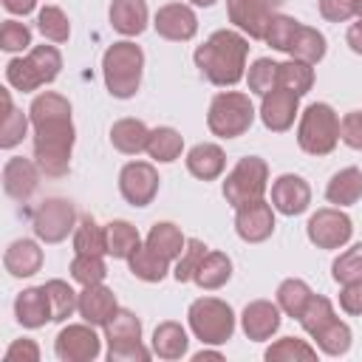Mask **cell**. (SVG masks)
I'll use <instances>...</instances> for the list:
<instances>
[{
  "label": "cell",
  "instance_id": "cell-27",
  "mask_svg": "<svg viewBox=\"0 0 362 362\" xmlns=\"http://www.w3.org/2000/svg\"><path fill=\"white\" fill-rule=\"evenodd\" d=\"M325 198H328V204H337V206L356 204L362 198V170L345 167V170L334 173L325 187Z\"/></svg>",
  "mask_w": 362,
  "mask_h": 362
},
{
  "label": "cell",
  "instance_id": "cell-5",
  "mask_svg": "<svg viewBox=\"0 0 362 362\" xmlns=\"http://www.w3.org/2000/svg\"><path fill=\"white\" fill-rule=\"evenodd\" d=\"M339 141V116L331 105L314 102L300 113L297 144L308 156H328Z\"/></svg>",
  "mask_w": 362,
  "mask_h": 362
},
{
  "label": "cell",
  "instance_id": "cell-48",
  "mask_svg": "<svg viewBox=\"0 0 362 362\" xmlns=\"http://www.w3.org/2000/svg\"><path fill=\"white\" fill-rule=\"evenodd\" d=\"M28 124H31V119H28L23 110L14 107L6 119H0V147H3V150L17 147V144L23 141V136H25Z\"/></svg>",
  "mask_w": 362,
  "mask_h": 362
},
{
  "label": "cell",
  "instance_id": "cell-9",
  "mask_svg": "<svg viewBox=\"0 0 362 362\" xmlns=\"http://www.w3.org/2000/svg\"><path fill=\"white\" fill-rule=\"evenodd\" d=\"M31 226L42 243H59L76 229V209L65 198H45L34 209Z\"/></svg>",
  "mask_w": 362,
  "mask_h": 362
},
{
  "label": "cell",
  "instance_id": "cell-41",
  "mask_svg": "<svg viewBox=\"0 0 362 362\" xmlns=\"http://www.w3.org/2000/svg\"><path fill=\"white\" fill-rule=\"evenodd\" d=\"M37 28H40V34H42L45 40H51V42H68V37H71V23H68V17H65V11H62L59 6H45V8H40V14H37Z\"/></svg>",
  "mask_w": 362,
  "mask_h": 362
},
{
  "label": "cell",
  "instance_id": "cell-21",
  "mask_svg": "<svg viewBox=\"0 0 362 362\" xmlns=\"http://www.w3.org/2000/svg\"><path fill=\"white\" fill-rule=\"evenodd\" d=\"M14 317L23 328H42L45 322H51L54 314H51V300H48L45 286L20 291L14 300Z\"/></svg>",
  "mask_w": 362,
  "mask_h": 362
},
{
  "label": "cell",
  "instance_id": "cell-11",
  "mask_svg": "<svg viewBox=\"0 0 362 362\" xmlns=\"http://www.w3.org/2000/svg\"><path fill=\"white\" fill-rule=\"evenodd\" d=\"M286 0H226V14L235 28L249 34L252 40H263L272 17L280 11Z\"/></svg>",
  "mask_w": 362,
  "mask_h": 362
},
{
  "label": "cell",
  "instance_id": "cell-10",
  "mask_svg": "<svg viewBox=\"0 0 362 362\" xmlns=\"http://www.w3.org/2000/svg\"><path fill=\"white\" fill-rule=\"evenodd\" d=\"M305 232L317 249H342L354 235V223L339 206H322L308 218Z\"/></svg>",
  "mask_w": 362,
  "mask_h": 362
},
{
  "label": "cell",
  "instance_id": "cell-54",
  "mask_svg": "<svg viewBox=\"0 0 362 362\" xmlns=\"http://www.w3.org/2000/svg\"><path fill=\"white\" fill-rule=\"evenodd\" d=\"M107 359L110 362H147L150 351L141 342H136V345H116V348H107Z\"/></svg>",
  "mask_w": 362,
  "mask_h": 362
},
{
  "label": "cell",
  "instance_id": "cell-51",
  "mask_svg": "<svg viewBox=\"0 0 362 362\" xmlns=\"http://www.w3.org/2000/svg\"><path fill=\"white\" fill-rule=\"evenodd\" d=\"M320 14L328 23H345L356 14V0H320Z\"/></svg>",
  "mask_w": 362,
  "mask_h": 362
},
{
  "label": "cell",
  "instance_id": "cell-2",
  "mask_svg": "<svg viewBox=\"0 0 362 362\" xmlns=\"http://www.w3.org/2000/svg\"><path fill=\"white\" fill-rule=\"evenodd\" d=\"M246 57H249V40L232 28H221V31L209 34V40L204 45H198L192 54L201 76L218 88H232L243 79Z\"/></svg>",
  "mask_w": 362,
  "mask_h": 362
},
{
  "label": "cell",
  "instance_id": "cell-17",
  "mask_svg": "<svg viewBox=\"0 0 362 362\" xmlns=\"http://www.w3.org/2000/svg\"><path fill=\"white\" fill-rule=\"evenodd\" d=\"M311 204V187L305 178L286 173L272 184V206L283 215H303Z\"/></svg>",
  "mask_w": 362,
  "mask_h": 362
},
{
  "label": "cell",
  "instance_id": "cell-25",
  "mask_svg": "<svg viewBox=\"0 0 362 362\" xmlns=\"http://www.w3.org/2000/svg\"><path fill=\"white\" fill-rule=\"evenodd\" d=\"M187 348H189V337H187L181 322L167 320V322L156 325V331H153V354L158 359H167V362L181 359L187 354Z\"/></svg>",
  "mask_w": 362,
  "mask_h": 362
},
{
  "label": "cell",
  "instance_id": "cell-24",
  "mask_svg": "<svg viewBox=\"0 0 362 362\" xmlns=\"http://www.w3.org/2000/svg\"><path fill=\"white\" fill-rule=\"evenodd\" d=\"M110 25L124 37H139L147 28V3L144 0H113Z\"/></svg>",
  "mask_w": 362,
  "mask_h": 362
},
{
  "label": "cell",
  "instance_id": "cell-3",
  "mask_svg": "<svg viewBox=\"0 0 362 362\" xmlns=\"http://www.w3.org/2000/svg\"><path fill=\"white\" fill-rule=\"evenodd\" d=\"M141 71H144V54L136 42L122 40L113 42L105 57H102V74H105V85L110 90V96L116 99H130L136 96L139 85H141Z\"/></svg>",
  "mask_w": 362,
  "mask_h": 362
},
{
  "label": "cell",
  "instance_id": "cell-12",
  "mask_svg": "<svg viewBox=\"0 0 362 362\" xmlns=\"http://www.w3.org/2000/svg\"><path fill=\"white\" fill-rule=\"evenodd\" d=\"M158 170L150 161H127L119 173V192L130 206H147L158 195Z\"/></svg>",
  "mask_w": 362,
  "mask_h": 362
},
{
  "label": "cell",
  "instance_id": "cell-46",
  "mask_svg": "<svg viewBox=\"0 0 362 362\" xmlns=\"http://www.w3.org/2000/svg\"><path fill=\"white\" fill-rule=\"evenodd\" d=\"M331 277L342 286V283H351V280H362V243H354L351 249H345L334 266H331Z\"/></svg>",
  "mask_w": 362,
  "mask_h": 362
},
{
  "label": "cell",
  "instance_id": "cell-19",
  "mask_svg": "<svg viewBox=\"0 0 362 362\" xmlns=\"http://www.w3.org/2000/svg\"><path fill=\"white\" fill-rule=\"evenodd\" d=\"M240 325L243 334L255 342L272 339L280 328V305L272 300H252L240 314Z\"/></svg>",
  "mask_w": 362,
  "mask_h": 362
},
{
  "label": "cell",
  "instance_id": "cell-30",
  "mask_svg": "<svg viewBox=\"0 0 362 362\" xmlns=\"http://www.w3.org/2000/svg\"><path fill=\"white\" fill-rule=\"evenodd\" d=\"M127 263H130L133 277H139V280H144V283H161V280L167 277V272H170V260L161 257L158 252H153L147 243L139 246V249L127 257Z\"/></svg>",
  "mask_w": 362,
  "mask_h": 362
},
{
  "label": "cell",
  "instance_id": "cell-40",
  "mask_svg": "<svg viewBox=\"0 0 362 362\" xmlns=\"http://www.w3.org/2000/svg\"><path fill=\"white\" fill-rule=\"evenodd\" d=\"M45 291H48V300H51L54 322H65V320L76 311L79 294H76L65 280H48V283H45Z\"/></svg>",
  "mask_w": 362,
  "mask_h": 362
},
{
  "label": "cell",
  "instance_id": "cell-22",
  "mask_svg": "<svg viewBox=\"0 0 362 362\" xmlns=\"http://www.w3.org/2000/svg\"><path fill=\"white\" fill-rule=\"evenodd\" d=\"M184 161H187L189 175H195V178H201V181H215V178H221V173H223V167H226L223 150H221L218 144H212V141L195 144V147L187 153Z\"/></svg>",
  "mask_w": 362,
  "mask_h": 362
},
{
  "label": "cell",
  "instance_id": "cell-28",
  "mask_svg": "<svg viewBox=\"0 0 362 362\" xmlns=\"http://www.w3.org/2000/svg\"><path fill=\"white\" fill-rule=\"evenodd\" d=\"M144 243H147L153 252H158L161 257H167V260H178L181 252H184V246H187V238H184V232H181L175 223H170V221H158V223L150 226Z\"/></svg>",
  "mask_w": 362,
  "mask_h": 362
},
{
  "label": "cell",
  "instance_id": "cell-45",
  "mask_svg": "<svg viewBox=\"0 0 362 362\" xmlns=\"http://www.w3.org/2000/svg\"><path fill=\"white\" fill-rule=\"evenodd\" d=\"M105 274H107V266L102 255H76L71 260V277L79 286H96L105 280Z\"/></svg>",
  "mask_w": 362,
  "mask_h": 362
},
{
  "label": "cell",
  "instance_id": "cell-33",
  "mask_svg": "<svg viewBox=\"0 0 362 362\" xmlns=\"http://www.w3.org/2000/svg\"><path fill=\"white\" fill-rule=\"evenodd\" d=\"M74 252L76 255H107V229L96 223V218L85 215L74 229Z\"/></svg>",
  "mask_w": 362,
  "mask_h": 362
},
{
  "label": "cell",
  "instance_id": "cell-4",
  "mask_svg": "<svg viewBox=\"0 0 362 362\" xmlns=\"http://www.w3.org/2000/svg\"><path fill=\"white\" fill-rule=\"evenodd\" d=\"M62 54L54 45H34L25 57H14L6 65V82L14 90H37L42 85H51L59 76Z\"/></svg>",
  "mask_w": 362,
  "mask_h": 362
},
{
  "label": "cell",
  "instance_id": "cell-44",
  "mask_svg": "<svg viewBox=\"0 0 362 362\" xmlns=\"http://www.w3.org/2000/svg\"><path fill=\"white\" fill-rule=\"evenodd\" d=\"M277 68H280V62H274L269 57L255 59L252 68H249V74H246L249 90L257 93V96H266L269 90H274L277 88Z\"/></svg>",
  "mask_w": 362,
  "mask_h": 362
},
{
  "label": "cell",
  "instance_id": "cell-1",
  "mask_svg": "<svg viewBox=\"0 0 362 362\" xmlns=\"http://www.w3.org/2000/svg\"><path fill=\"white\" fill-rule=\"evenodd\" d=\"M28 119L34 127V161L48 178L68 175L71 153L76 141V130L71 122V102L62 93L42 90L34 96L28 107Z\"/></svg>",
  "mask_w": 362,
  "mask_h": 362
},
{
  "label": "cell",
  "instance_id": "cell-57",
  "mask_svg": "<svg viewBox=\"0 0 362 362\" xmlns=\"http://www.w3.org/2000/svg\"><path fill=\"white\" fill-rule=\"evenodd\" d=\"M192 359H195V362H204V359H221V351H198Z\"/></svg>",
  "mask_w": 362,
  "mask_h": 362
},
{
  "label": "cell",
  "instance_id": "cell-16",
  "mask_svg": "<svg viewBox=\"0 0 362 362\" xmlns=\"http://www.w3.org/2000/svg\"><path fill=\"white\" fill-rule=\"evenodd\" d=\"M260 99H263L260 102V119H263V124L272 133H286L294 124L297 113H300V96L291 93V90H286V88H274V90H269Z\"/></svg>",
  "mask_w": 362,
  "mask_h": 362
},
{
  "label": "cell",
  "instance_id": "cell-50",
  "mask_svg": "<svg viewBox=\"0 0 362 362\" xmlns=\"http://www.w3.org/2000/svg\"><path fill=\"white\" fill-rule=\"evenodd\" d=\"M339 139L351 150H362V110H351L339 119Z\"/></svg>",
  "mask_w": 362,
  "mask_h": 362
},
{
  "label": "cell",
  "instance_id": "cell-13",
  "mask_svg": "<svg viewBox=\"0 0 362 362\" xmlns=\"http://www.w3.org/2000/svg\"><path fill=\"white\" fill-rule=\"evenodd\" d=\"M54 351L62 362H90L99 356L102 345L99 337L93 331L90 322H79V325H65L57 339H54Z\"/></svg>",
  "mask_w": 362,
  "mask_h": 362
},
{
  "label": "cell",
  "instance_id": "cell-15",
  "mask_svg": "<svg viewBox=\"0 0 362 362\" xmlns=\"http://www.w3.org/2000/svg\"><path fill=\"white\" fill-rule=\"evenodd\" d=\"M158 37L173 40V42H187L198 34V17L187 3H167L156 11L153 20Z\"/></svg>",
  "mask_w": 362,
  "mask_h": 362
},
{
  "label": "cell",
  "instance_id": "cell-34",
  "mask_svg": "<svg viewBox=\"0 0 362 362\" xmlns=\"http://www.w3.org/2000/svg\"><path fill=\"white\" fill-rule=\"evenodd\" d=\"M311 339L317 342V348H320L322 354H328V356H342V354H348L354 334H351L348 322H342L339 317H334V320L325 322L317 334H311Z\"/></svg>",
  "mask_w": 362,
  "mask_h": 362
},
{
  "label": "cell",
  "instance_id": "cell-59",
  "mask_svg": "<svg viewBox=\"0 0 362 362\" xmlns=\"http://www.w3.org/2000/svg\"><path fill=\"white\" fill-rule=\"evenodd\" d=\"M356 17L362 20V0H356Z\"/></svg>",
  "mask_w": 362,
  "mask_h": 362
},
{
  "label": "cell",
  "instance_id": "cell-42",
  "mask_svg": "<svg viewBox=\"0 0 362 362\" xmlns=\"http://www.w3.org/2000/svg\"><path fill=\"white\" fill-rule=\"evenodd\" d=\"M300 20H294V17H288V14H274L272 17V23H269V28H266V42L274 48V51H291V45H294V37H297V31H300Z\"/></svg>",
  "mask_w": 362,
  "mask_h": 362
},
{
  "label": "cell",
  "instance_id": "cell-23",
  "mask_svg": "<svg viewBox=\"0 0 362 362\" xmlns=\"http://www.w3.org/2000/svg\"><path fill=\"white\" fill-rule=\"evenodd\" d=\"M3 266L11 277H31L40 272L42 266V249L37 246V240H28V238H20L14 240L6 255H3Z\"/></svg>",
  "mask_w": 362,
  "mask_h": 362
},
{
  "label": "cell",
  "instance_id": "cell-43",
  "mask_svg": "<svg viewBox=\"0 0 362 362\" xmlns=\"http://www.w3.org/2000/svg\"><path fill=\"white\" fill-rule=\"evenodd\" d=\"M334 317H337V314H334L331 300L322 297V294H311L308 303H305V308H303V314H300V325H303V331L311 337V334H317L325 322H331Z\"/></svg>",
  "mask_w": 362,
  "mask_h": 362
},
{
  "label": "cell",
  "instance_id": "cell-56",
  "mask_svg": "<svg viewBox=\"0 0 362 362\" xmlns=\"http://www.w3.org/2000/svg\"><path fill=\"white\" fill-rule=\"evenodd\" d=\"M3 6L11 11V14H31L37 0H3Z\"/></svg>",
  "mask_w": 362,
  "mask_h": 362
},
{
  "label": "cell",
  "instance_id": "cell-37",
  "mask_svg": "<svg viewBox=\"0 0 362 362\" xmlns=\"http://www.w3.org/2000/svg\"><path fill=\"white\" fill-rule=\"evenodd\" d=\"M311 294H314V291L308 288L305 280L288 277V280H283V283L277 286V305H280V311H283L286 317L300 320V314H303V308H305V303H308Z\"/></svg>",
  "mask_w": 362,
  "mask_h": 362
},
{
  "label": "cell",
  "instance_id": "cell-55",
  "mask_svg": "<svg viewBox=\"0 0 362 362\" xmlns=\"http://www.w3.org/2000/svg\"><path fill=\"white\" fill-rule=\"evenodd\" d=\"M345 42L351 45V51H354V54H359V57H362V20H359V23H354V25L348 28Z\"/></svg>",
  "mask_w": 362,
  "mask_h": 362
},
{
  "label": "cell",
  "instance_id": "cell-49",
  "mask_svg": "<svg viewBox=\"0 0 362 362\" xmlns=\"http://www.w3.org/2000/svg\"><path fill=\"white\" fill-rule=\"evenodd\" d=\"M31 45V28L17 20H6L0 28V48L3 51H25Z\"/></svg>",
  "mask_w": 362,
  "mask_h": 362
},
{
  "label": "cell",
  "instance_id": "cell-35",
  "mask_svg": "<svg viewBox=\"0 0 362 362\" xmlns=\"http://www.w3.org/2000/svg\"><path fill=\"white\" fill-rule=\"evenodd\" d=\"M105 229H107V255L116 260H127L141 246L139 229L127 221H110Z\"/></svg>",
  "mask_w": 362,
  "mask_h": 362
},
{
  "label": "cell",
  "instance_id": "cell-18",
  "mask_svg": "<svg viewBox=\"0 0 362 362\" xmlns=\"http://www.w3.org/2000/svg\"><path fill=\"white\" fill-rule=\"evenodd\" d=\"M40 167L37 161L31 158H23V156H14L3 164V189L8 198L14 201H28L40 184Z\"/></svg>",
  "mask_w": 362,
  "mask_h": 362
},
{
  "label": "cell",
  "instance_id": "cell-8",
  "mask_svg": "<svg viewBox=\"0 0 362 362\" xmlns=\"http://www.w3.org/2000/svg\"><path fill=\"white\" fill-rule=\"evenodd\" d=\"M269 187V164L260 156H243L223 181V198L235 209L252 201H260Z\"/></svg>",
  "mask_w": 362,
  "mask_h": 362
},
{
  "label": "cell",
  "instance_id": "cell-53",
  "mask_svg": "<svg viewBox=\"0 0 362 362\" xmlns=\"http://www.w3.org/2000/svg\"><path fill=\"white\" fill-rule=\"evenodd\" d=\"M339 308L345 314H362V280H351V283H342V291H339Z\"/></svg>",
  "mask_w": 362,
  "mask_h": 362
},
{
  "label": "cell",
  "instance_id": "cell-38",
  "mask_svg": "<svg viewBox=\"0 0 362 362\" xmlns=\"http://www.w3.org/2000/svg\"><path fill=\"white\" fill-rule=\"evenodd\" d=\"M325 34L311 28V25H300L297 37H294V45H291V59H303L308 65H317L322 57H325Z\"/></svg>",
  "mask_w": 362,
  "mask_h": 362
},
{
  "label": "cell",
  "instance_id": "cell-31",
  "mask_svg": "<svg viewBox=\"0 0 362 362\" xmlns=\"http://www.w3.org/2000/svg\"><path fill=\"white\" fill-rule=\"evenodd\" d=\"M105 339H107V348L141 342V320H139L133 311L119 308V311L107 320V325H105Z\"/></svg>",
  "mask_w": 362,
  "mask_h": 362
},
{
  "label": "cell",
  "instance_id": "cell-39",
  "mask_svg": "<svg viewBox=\"0 0 362 362\" xmlns=\"http://www.w3.org/2000/svg\"><path fill=\"white\" fill-rule=\"evenodd\" d=\"M266 359L269 362H300V359L311 362V359H317V348H311L305 339L283 337L266 348Z\"/></svg>",
  "mask_w": 362,
  "mask_h": 362
},
{
  "label": "cell",
  "instance_id": "cell-20",
  "mask_svg": "<svg viewBox=\"0 0 362 362\" xmlns=\"http://www.w3.org/2000/svg\"><path fill=\"white\" fill-rule=\"evenodd\" d=\"M76 311H79V317H82L85 322L105 328L107 320L119 311V303H116V294H113L107 286L96 283V286H82Z\"/></svg>",
  "mask_w": 362,
  "mask_h": 362
},
{
  "label": "cell",
  "instance_id": "cell-36",
  "mask_svg": "<svg viewBox=\"0 0 362 362\" xmlns=\"http://www.w3.org/2000/svg\"><path fill=\"white\" fill-rule=\"evenodd\" d=\"M314 85V68L303 59H288V62H280L277 68V88H286L297 96H305Z\"/></svg>",
  "mask_w": 362,
  "mask_h": 362
},
{
  "label": "cell",
  "instance_id": "cell-58",
  "mask_svg": "<svg viewBox=\"0 0 362 362\" xmlns=\"http://www.w3.org/2000/svg\"><path fill=\"white\" fill-rule=\"evenodd\" d=\"M192 6H201V8H209V6H215L218 0H189Z\"/></svg>",
  "mask_w": 362,
  "mask_h": 362
},
{
  "label": "cell",
  "instance_id": "cell-26",
  "mask_svg": "<svg viewBox=\"0 0 362 362\" xmlns=\"http://www.w3.org/2000/svg\"><path fill=\"white\" fill-rule=\"evenodd\" d=\"M147 139L150 130L141 119H119L110 127V144L124 156H139L141 150H147Z\"/></svg>",
  "mask_w": 362,
  "mask_h": 362
},
{
  "label": "cell",
  "instance_id": "cell-29",
  "mask_svg": "<svg viewBox=\"0 0 362 362\" xmlns=\"http://www.w3.org/2000/svg\"><path fill=\"white\" fill-rule=\"evenodd\" d=\"M232 277V260L226 252H206V257L201 260L198 272H195V283L198 288H206V291H215L221 286H226Z\"/></svg>",
  "mask_w": 362,
  "mask_h": 362
},
{
  "label": "cell",
  "instance_id": "cell-32",
  "mask_svg": "<svg viewBox=\"0 0 362 362\" xmlns=\"http://www.w3.org/2000/svg\"><path fill=\"white\" fill-rule=\"evenodd\" d=\"M184 150V136L175 130V127H153L150 130V139H147V156L161 161V164H170L181 156Z\"/></svg>",
  "mask_w": 362,
  "mask_h": 362
},
{
  "label": "cell",
  "instance_id": "cell-52",
  "mask_svg": "<svg viewBox=\"0 0 362 362\" xmlns=\"http://www.w3.org/2000/svg\"><path fill=\"white\" fill-rule=\"evenodd\" d=\"M6 362H40V348L34 339H14L6 348Z\"/></svg>",
  "mask_w": 362,
  "mask_h": 362
},
{
  "label": "cell",
  "instance_id": "cell-6",
  "mask_svg": "<svg viewBox=\"0 0 362 362\" xmlns=\"http://www.w3.org/2000/svg\"><path fill=\"white\" fill-rule=\"evenodd\" d=\"M252 122H255V105H252L249 93L221 90L209 102L206 127L218 139H238V136H243L252 127Z\"/></svg>",
  "mask_w": 362,
  "mask_h": 362
},
{
  "label": "cell",
  "instance_id": "cell-47",
  "mask_svg": "<svg viewBox=\"0 0 362 362\" xmlns=\"http://www.w3.org/2000/svg\"><path fill=\"white\" fill-rule=\"evenodd\" d=\"M204 257H206V246H204V240H198V238H189V240H187V246H184V252H181V257H178V263H175V272H173V277H175L178 283H187V280H192Z\"/></svg>",
  "mask_w": 362,
  "mask_h": 362
},
{
  "label": "cell",
  "instance_id": "cell-7",
  "mask_svg": "<svg viewBox=\"0 0 362 362\" xmlns=\"http://www.w3.org/2000/svg\"><path fill=\"white\" fill-rule=\"evenodd\" d=\"M195 339L204 345H223L235 334V311L218 297H198L187 311Z\"/></svg>",
  "mask_w": 362,
  "mask_h": 362
},
{
  "label": "cell",
  "instance_id": "cell-14",
  "mask_svg": "<svg viewBox=\"0 0 362 362\" xmlns=\"http://www.w3.org/2000/svg\"><path fill=\"white\" fill-rule=\"evenodd\" d=\"M235 232L246 243H263L266 238H272V232H274L272 204H266L260 198V201H252V204L238 206L235 209Z\"/></svg>",
  "mask_w": 362,
  "mask_h": 362
}]
</instances>
